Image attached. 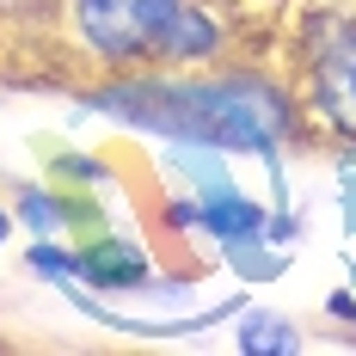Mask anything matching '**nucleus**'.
Listing matches in <instances>:
<instances>
[{
  "label": "nucleus",
  "instance_id": "obj_3",
  "mask_svg": "<svg viewBox=\"0 0 356 356\" xmlns=\"http://www.w3.org/2000/svg\"><path fill=\"white\" fill-rule=\"evenodd\" d=\"M295 86L307 105V142H356V0L307 13L295 31Z\"/></svg>",
  "mask_w": 356,
  "mask_h": 356
},
{
  "label": "nucleus",
  "instance_id": "obj_1",
  "mask_svg": "<svg viewBox=\"0 0 356 356\" xmlns=\"http://www.w3.org/2000/svg\"><path fill=\"white\" fill-rule=\"evenodd\" d=\"M68 99L86 117L129 129L142 142H209L234 160L314 147L295 74L246 62V56H227L209 68H142L111 74V80H80L68 86Z\"/></svg>",
  "mask_w": 356,
  "mask_h": 356
},
{
  "label": "nucleus",
  "instance_id": "obj_7",
  "mask_svg": "<svg viewBox=\"0 0 356 356\" xmlns=\"http://www.w3.org/2000/svg\"><path fill=\"white\" fill-rule=\"evenodd\" d=\"M154 166H160L166 184H184V191H197V197L240 184V178H234V154H221V147H209V142H154Z\"/></svg>",
  "mask_w": 356,
  "mask_h": 356
},
{
  "label": "nucleus",
  "instance_id": "obj_4",
  "mask_svg": "<svg viewBox=\"0 0 356 356\" xmlns=\"http://www.w3.org/2000/svg\"><path fill=\"white\" fill-rule=\"evenodd\" d=\"M240 56V6L227 0H184L166 31V49H160V68H209V62H227Z\"/></svg>",
  "mask_w": 356,
  "mask_h": 356
},
{
  "label": "nucleus",
  "instance_id": "obj_10",
  "mask_svg": "<svg viewBox=\"0 0 356 356\" xmlns=\"http://www.w3.org/2000/svg\"><path fill=\"white\" fill-rule=\"evenodd\" d=\"M197 289L203 283H197L191 264H154V277H147L129 301L147 307V314H191V307H197Z\"/></svg>",
  "mask_w": 356,
  "mask_h": 356
},
{
  "label": "nucleus",
  "instance_id": "obj_8",
  "mask_svg": "<svg viewBox=\"0 0 356 356\" xmlns=\"http://www.w3.org/2000/svg\"><path fill=\"white\" fill-rule=\"evenodd\" d=\"M234 350L240 356H301L307 350V325L283 314V307H264L252 301L234 314Z\"/></svg>",
  "mask_w": 356,
  "mask_h": 356
},
{
  "label": "nucleus",
  "instance_id": "obj_15",
  "mask_svg": "<svg viewBox=\"0 0 356 356\" xmlns=\"http://www.w3.org/2000/svg\"><path fill=\"white\" fill-rule=\"evenodd\" d=\"M350 283H356V264H350Z\"/></svg>",
  "mask_w": 356,
  "mask_h": 356
},
{
  "label": "nucleus",
  "instance_id": "obj_6",
  "mask_svg": "<svg viewBox=\"0 0 356 356\" xmlns=\"http://www.w3.org/2000/svg\"><path fill=\"white\" fill-rule=\"evenodd\" d=\"M264 215H270V203H264V197H252V191H240V184L209 191V197L197 203V240L221 252V246H234V240L264 234Z\"/></svg>",
  "mask_w": 356,
  "mask_h": 356
},
{
  "label": "nucleus",
  "instance_id": "obj_9",
  "mask_svg": "<svg viewBox=\"0 0 356 356\" xmlns=\"http://www.w3.org/2000/svg\"><path fill=\"white\" fill-rule=\"evenodd\" d=\"M215 258H221V270H227V277H234L240 289L283 283V277H289V264H295V252H289V246H270L264 234H252V240H234V246H221Z\"/></svg>",
  "mask_w": 356,
  "mask_h": 356
},
{
  "label": "nucleus",
  "instance_id": "obj_2",
  "mask_svg": "<svg viewBox=\"0 0 356 356\" xmlns=\"http://www.w3.org/2000/svg\"><path fill=\"white\" fill-rule=\"evenodd\" d=\"M184 0H62L56 6V37L62 56L86 80L160 68V49Z\"/></svg>",
  "mask_w": 356,
  "mask_h": 356
},
{
  "label": "nucleus",
  "instance_id": "obj_11",
  "mask_svg": "<svg viewBox=\"0 0 356 356\" xmlns=\"http://www.w3.org/2000/svg\"><path fill=\"white\" fill-rule=\"evenodd\" d=\"M43 178H56L68 191H105V184H117V166H111L105 154H86V147H56Z\"/></svg>",
  "mask_w": 356,
  "mask_h": 356
},
{
  "label": "nucleus",
  "instance_id": "obj_13",
  "mask_svg": "<svg viewBox=\"0 0 356 356\" xmlns=\"http://www.w3.org/2000/svg\"><path fill=\"white\" fill-rule=\"evenodd\" d=\"M264 240L270 246H301L307 240V215H301V203H270V215H264Z\"/></svg>",
  "mask_w": 356,
  "mask_h": 356
},
{
  "label": "nucleus",
  "instance_id": "obj_12",
  "mask_svg": "<svg viewBox=\"0 0 356 356\" xmlns=\"http://www.w3.org/2000/svg\"><path fill=\"white\" fill-rule=\"evenodd\" d=\"M25 270L49 289L80 283V240H31L25 246Z\"/></svg>",
  "mask_w": 356,
  "mask_h": 356
},
{
  "label": "nucleus",
  "instance_id": "obj_5",
  "mask_svg": "<svg viewBox=\"0 0 356 356\" xmlns=\"http://www.w3.org/2000/svg\"><path fill=\"white\" fill-rule=\"evenodd\" d=\"M154 277V252L129 234V227H99V234H86L80 240V283L111 295V301H129L136 289Z\"/></svg>",
  "mask_w": 356,
  "mask_h": 356
},
{
  "label": "nucleus",
  "instance_id": "obj_14",
  "mask_svg": "<svg viewBox=\"0 0 356 356\" xmlns=\"http://www.w3.org/2000/svg\"><path fill=\"white\" fill-rule=\"evenodd\" d=\"M13 234H19V221H13V203H6V197H0V246H6V240H13Z\"/></svg>",
  "mask_w": 356,
  "mask_h": 356
}]
</instances>
